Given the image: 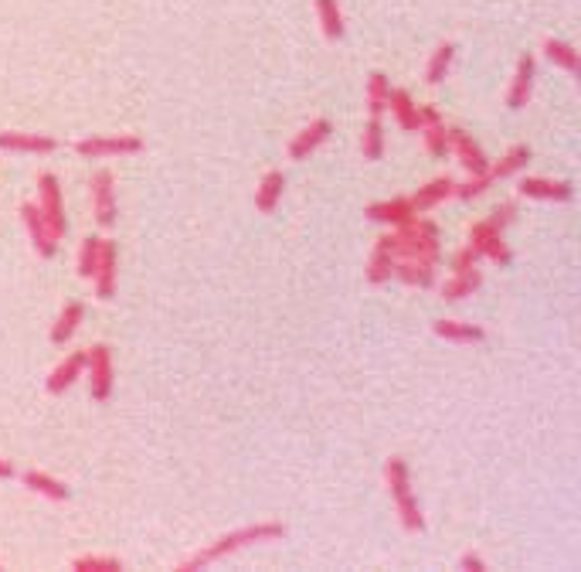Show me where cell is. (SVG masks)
Masks as SVG:
<instances>
[{
    "label": "cell",
    "mask_w": 581,
    "mask_h": 572,
    "mask_svg": "<svg viewBox=\"0 0 581 572\" xmlns=\"http://www.w3.org/2000/svg\"><path fill=\"white\" fill-rule=\"evenodd\" d=\"M286 539V525L282 522H255V525H242L228 531V535H221V539H214L211 545H204L201 552L181 562L177 572H198V569H208L214 562H221V558L235 556V552H242L248 545H262V541H279Z\"/></svg>",
    "instance_id": "6da1fadb"
},
{
    "label": "cell",
    "mask_w": 581,
    "mask_h": 572,
    "mask_svg": "<svg viewBox=\"0 0 581 572\" xmlns=\"http://www.w3.org/2000/svg\"><path fill=\"white\" fill-rule=\"evenodd\" d=\"M374 249L391 252L395 259H428V263H439L442 259V246H439V225L432 218H418L398 225L391 232H384L378 239Z\"/></svg>",
    "instance_id": "7a4b0ae2"
},
{
    "label": "cell",
    "mask_w": 581,
    "mask_h": 572,
    "mask_svg": "<svg viewBox=\"0 0 581 572\" xmlns=\"http://www.w3.org/2000/svg\"><path fill=\"white\" fill-rule=\"evenodd\" d=\"M384 487L391 495V504L398 511V522L405 531H422L425 528V514H422V504L415 497L412 487V470L405 464V457H388L384 460Z\"/></svg>",
    "instance_id": "3957f363"
},
{
    "label": "cell",
    "mask_w": 581,
    "mask_h": 572,
    "mask_svg": "<svg viewBox=\"0 0 581 572\" xmlns=\"http://www.w3.org/2000/svg\"><path fill=\"white\" fill-rule=\"evenodd\" d=\"M85 378H89L92 403H109L116 388V368H112V351L109 344H92L85 351Z\"/></svg>",
    "instance_id": "277c9868"
},
{
    "label": "cell",
    "mask_w": 581,
    "mask_h": 572,
    "mask_svg": "<svg viewBox=\"0 0 581 572\" xmlns=\"http://www.w3.org/2000/svg\"><path fill=\"white\" fill-rule=\"evenodd\" d=\"M89 198H92V215L103 229H112L120 218V202H116V177L109 168H99L89 177Z\"/></svg>",
    "instance_id": "5b68a950"
},
{
    "label": "cell",
    "mask_w": 581,
    "mask_h": 572,
    "mask_svg": "<svg viewBox=\"0 0 581 572\" xmlns=\"http://www.w3.org/2000/svg\"><path fill=\"white\" fill-rule=\"evenodd\" d=\"M143 140L137 133H112V137H82L76 140V154L85 160H99V157H122L139 154Z\"/></svg>",
    "instance_id": "8992f818"
},
{
    "label": "cell",
    "mask_w": 581,
    "mask_h": 572,
    "mask_svg": "<svg viewBox=\"0 0 581 572\" xmlns=\"http://www.w3.org/2000/svg\"><path fill=\"white\" fill-rule=\"evenodd\" d=\"M38 208H41V215H45V222L51 225V232L58 235V239L68 232L65 195H61V181L55 174H41V177H38Z\"/></svg>",
    "instance_id": "52a82bcc"
},
{
    "label": "cell",
    "mask_w": 581,
    "mask_h": 572,
    "mask_svg": "<svg viewBox=\"0 0 581 572\" xmlns=\"http://www.w3.org/2000/svg\"><path fill=\"white\" fill-rule=\"evenodd\" d=\"M21 222H24V229H28V239H31V246H34V252H38L41 259H51V256L58 252V235L51 232V225L45 222L38 202L21 204Z\"/></svg>",
    "instance_id": "ba28073f"
},
{
    "label": "cell",
    "mask_w": 581,
    "mask_h": 572,
    "mask_svg": "<svg viewBox=\"0 0 581 572\" xmlns=\"http://www.w3.org/2000/svg\"><path fill=\"white\" fill-rule=\"evenodd\" d=\"M534 78H537V59L531 51H523L517 59L514 78L506 86V109H523L534 95Z\"/></svg>",
    "instance_id": "9c48e42d"
},
{
    "label": "cell",
    "mask_w": 581,
    "mask_h": 572,
    "mask_svg": "<svg viewBox=\"0 0 581 572\" xmlns=\"http://www.w3.org/2000/svg\"><path fill=\"white\" fill-rule=\"evenodd\" d=\"M517 191L531 202H571L575 198V185L571 181H554V177H537V174H527L520 177Z\"/></svg>",
    "instance_id": "30bf717a"
},
{
    "label": "cell",
    "mask_w": 581,
    "mask_h": 572,
    "mask_svg": "<svg viewBox=\"0 0 581 572\" xmlns=\"http://www.w3.org/2000/svg\"><path fill=\"white\" fill-rule=\"evenodd\" d=\"M449 137H452V154L459 157V164H462V170H466L469 177H483V174H489L487 150H483L469 133H462V130H449Z\"/></svg>",
    "instance_id": "8fae6325"
},
{
    "label": "cell",
    "mask_w": 581,
    "mask_h": 572,
    "mask_svg": "<svg viewBox=\"0 0 581 572\" xmlns=\"http://www.w3.org/2000/svg\"><path fill=\"white\" fill-rule=\"evenodd\" d=\"M116 283H120V246L106 239V242H103L99 269H95V277H92L95 296H99V300H112V296H116Z\"/></svg>",
    "instance_id": "7c38bea8"
},
{
    "label": "cell",
    "mask_w": 581,
    "mask_h": 572,
    "mask_svg": "<svg viewBox=\"0 0 581 572\" xmlns=\"http://www.w3.org/2000/svg\"><path fill=\"white\" fill-rule=\"evenodd\" d=\"M55 147H58V140L48 133H24V130L0 133V150H11V154H51Z\"/></svg>",
    "instance_id": "4fadbf2b"
},
{
    "label": "cell",
    "mask_w": 581,
    "mask_h": 572,
    "mask_svg": "<svg viewBox=\"0 0 581 572\" xmlns=\"http://www.w3.org/2000/svg\"><path fill=\"white\" fill-rule=\"evenodd\" d=\"M334 133V123L330 120H313V123H306L296 137L290 140V157L292 160H309L313 150H320L323 143L330 140Z\"/></svg>",
    "instance_id": "5bb4252c"
},
{
    "label": "cell",
    "mask_w": 581,
    "mask_h": 572,
    "mask_svg": "<svg viewBox=\"0 0 581 572\" xmlns=\"http://www.w3.org/2000/svg\"><path fill=\"white\" fill-rule=\"evenodd\" d=\"M364 215L371 218V222H378V225H391V229H398V225L412 222L418 212H415L412 198H388V202L367 204Z\"/></svg>",
    "instance_id": "9a60e30c"
},
{
    "label": "cell",
    "mask_w": 581,
    "mask_h": 572,
    "mask_svg": "<svg viewBox=\"0 0 581 572\" xmlns=\"http://www.w3.org/2000/svg\"><path fill=\"white\" fill-rule=\"evenodd\" d=\"M82 375H85V351H76V355H68L65 361H58V365L51 368L45 388L51 392V395H65V392L76 386Z\"/></svg>",
    "instance_id": "2e32d148"
},
{
    "label": "cell",
    "mask_w": 581,
    "mask_h": 572,
    "mask_svg": "<svg viewBox=\"0 0 581 572\" xmlns=\"http://www.w3.org/2000/svg\"><path fill=\"white\" fill-rule=\"evenodd\" d=\"M541 51H544V59H548L554 68H561V72H568V76H575V78L581 76V55L571 41H565V38H544Z\"/></svg>",
    "instance_id": "e0dca14e"
},
{
    "label": "cell",
    "mask_w": 581,
    "mask_h": 572,
    "mask_svg": "<svg viewBox=\"0 0 581 572\" xmlns=\"http://www.w3.org/2000/svg\"><path fill=\"white\" fill-rule=\"evenodd\" d=\"M388 109H391V120H395L405 133H422V120H418V106L408 89H391L388 93Z\"/></svg>",
    "instance_id": "ac0fdd59"
},
{
    "label": "cell",
    "mask_w": 581,
    "mask_h": 572,
    "mask_svg": "<svg viewBox=\"0 0 581 572\" xmlns=\"http://www.w3.org/2000/svg\"><path fill=\"white\" fill-rule=\"evenodd\" d=\"M282 191H286V174L282 170H265L259 187H255V208H259L262 215L275 212L279 202H282Z\"/></svg>",
    "instance_id": "d6986e66"
},
{
    "label": "cell",
    "mask_w": 581,
    "mask_h": 572,
    "mask_svg": "<svg viewBox=\"0 0 581 572\" xmlns=\"http://www.w3.org/2000/svg\"><path fill=\"white\" fill-rule=\"evenodd\" d=\"M85 321V304L82 300H72V304H65L61 313L55 317V324H51V344H68V340L76 338L78 324Z\"/></svg>",
    "instance_id": "ffe728a7"
},
{
    "label": "cell",
    "mask_w": 581,
    "mask_h": 572,
    "mask_svg": "<svg viewBox=\"0 0 581 572\" xmlns=\"http://www.w3.org/2000/svg\"><path fill=\"white\" fill-rule=\"evenodd\" d=\"M452 191H456V181L445 174V177H435V181H428V185H422L415 195H408L415 204V212L422 215V212H428V208H435V204H442L445 198H452Z\"/></svg>",
    "instance_id": "44dd1931"
},
{
    "label": "cell",
    "mask_w": 581,
    "mask_h": 572,
    "mask_svg": "<svg viewBox=\"0 0 581 572\" xmlns=\"http://www.w3.org/2000/svg\"><path fill=\"white\" fill-rule=\"evenodd\" d=\"M21 484H24L28 491H34V495L48 497V501H68V497H72V491L65 487V480L51 477L45 470H24V474H21Z\"/></svg>",
    "instance_id": "7402d4cb"
},
{
    "label": "cell",
    "mask_w": 581,
    "mask_h": 572,
    "mask_svg": "<svg viewBox=\"0 0 581 572\" xmlns=\"http://www.w3.org/2000/svg\"><path fill=\"white\" fill-rule=\"evenodd\" d=\"M313 7H317V21H320L323 28V38L326 41H340L347 34V17L340 11V0H313Z\"/></svg>",
    "instance_id": "603a6c76"
},
{
    "label": "cell",
    "mask_w": 581,
    "mask_h": 572,
    "mask_svg": "<svg viewBox=\"0 0 581 572\" xmlns=\"http://www.w3.org/2000/svg\"><path fill=\"white\" fill-rule=\"evenodd\" d=\"M534 160V150L527 147V143H514L510 150H506L496 164H489V177L493 181H504V177H514V174H520V170L527 168Z\"/></svg>",
    "instance_id": "cb8c5ba5"
},
{
    "label": "cell",
    "mask_w": 581,
    "mask_h": 572,
    "mask_svg": "<svg viewBox=\"0 0 581 572\" xmlns=\"http://www.w3.org/2000/svg\"><path fill=\"white\" fill-rule=\"evenodd\" d=\"M432 334L449 340V344H479V340L487 338V331L479 324H462V321H435Z\"/></svg>",
    "instance_id": "d4e9b609"
},
{
    "label": "cell",
    "mask_w": 581,
    "mask_h": 572,
    "mask_svg": "<svg viewBox=\"0 0 581 572\" xmlns=\"http://www.w3.org/2000/svg\"><path fill=\"white\" fill-rule=\"evenodd\" d=\"M435 266L439 263H428V259H398L395 263V277L408 286H418V290H428L435 283Z\"/></svg>",
    "instance_id": "484cf974"
},
{
    "label": "cell",
    "mask_w": 581,
    "mask_h": 572,
    "mask_svg": "<svg viewBox=\"0 0 581 572\" xmlns=\"http://www.w3.org/2000/svg\"><path fill=\"white\" fill-rule=\"evenodd\" d=\"M483 286V273L479 269H466V273H452V279H445L442 286V300H449V304H459L462 296H473L476 290Z\"/></svg>",
    "instance_id": "4316f807"
},
{
    "label": "cell",
    "mask_w": 581,
    "mask_h": 572,
    "mask_svg": "<svg viewBox=\"0 0 581 572\" xmlns=\"http://www.w3.org/2000/svg\"><path fill=\"white\" fill-rule=\"evenodd\" d=\"M452 62H456V45H452V41H442V45L428 55V65H425V82H428V86H439V82H445V76L452 72Z\"/></svg>",
    "instance_id": "83f0119b"
},
{
    "label": "cell",
    "mask_w": 581,
    "mask_h": 572,
    "mask_svg": "<svg viewBox=\"0 0 581 572\" xmlns=\"http://www.w3.org/2000/svg\"><path fill=\"white\" fill-rule=\"evenodd\" d=\"M388 93H391V78L384 72H371L367 76V116L388 113Z\"/></svg>",
    "instance_id": "f1b7e54d"
},
{
    "label": "cell",
    "mask_w": 581,
    "mask_h": 572,
    "mask_svg": "<svg viewBox=\"0 0 581 572\" xmlns=\"http://www.w3.org/2000/svg\"><path fill=\"white\" fill-rule=\"evenodd\" d=\"M361 154H364V160H381L384 157V120L381 116H367L364 133H361Z\"/></svg>",
    "instance_id": "f546056e"
},
{
    "label": "cell",
    "mask_w": 581,
    "mask_h": 572,
    "mask_svg": "<svg viewBox=\"0 0 581 572\" xmlns=\"http://www.w3.org/2000/svg\"><path fill=\"white\" fill-rule=\"evenodd\" d=\"M395 256L391 252H384V249H374L371 252V259H367V269H364V279L371 283V286H381V283H388V279L395 277Z\"/></svg>",
    "instance_id": "4dcf8cb0"
},
{
    "label": "cell",
    "mask_w": 581,
    "mask_h": 572,
    "mask_svg": "<svg viewBox=\"0 0 581 572\" xmlns=\"http://www.w3.org/2000/svg\"><path fill=\"white\" fill-rule=\"evenodd\" d=\"M103 242L106 239H99V235H89V239H82V249H78V277L82 279H92L95 277V269H99V259H103Z\"/></svg>",
    "instance_id": "1f68e13d"
},
{
    "label": "cell",
    "mask_w": 581,
    "mask_h": 572,
    "mask_svg": "<svg viewBox=\"0 0 581 572\" xmlns=\"http://www.w3.org/2000/svg\"><path fill=\"white\" fill-rule=\"evenodd\" d=\"M469 246L479 249V256H487L489 263H496V266H510V263H514V252L506 249L504 232L487 235V239H479V242H469Z\"/></svg>",
    "instance_id": "d6a6232c"
},
{
    "label": "cell",
    "mask_w": 581,
    "mask_h": 572,
    "mask_svg": "<svg viewBox=\"0 0 581 572\" xmlns=\"http://www.w3.org/2000/svg\"><path fill=\"white\" fill-rule=\"evenodd\" d=\"M422 133H425V150L435 157V160H445V157L452 154V137H449L445 123L422 126Z\"/></svg>",
    "instance_id": "836d02e7"
},
{
    "label": "cell",
    "mask_w": 581,
    "mask_h": 572,
    "mask_svg": "<svg viewBox=\"0 0 581 572\" xmlns=\"http://www.w3.org/2000/svg\"><path fill=\"white\" fill-rule=\"evenodd\" d=\"M72 572H122L116 556H78L72 558Z\"/></svg>",
    "instance_id": "e575fe53"
},
{
    "label": "cell",
    "mask_w": 581,
    "mask_h": 572,
    "mask_svg": "<svg viewBox=\"0 0 581 572\" xmlns=\"http://www.w3.org/2000/svg\"><path fill=\"white\" fill-rule=\"evenodd\" d=\"M489 185H493V177H489V174H483V177H469L466 185H456V191H452V195H456V198H462V202H473V198H479Z\"/></svg>",
    "instance_id": "d590c367"
},
{
    "label": "cell",
    "mask_w": 581,
    "mask_h": 572,
    "mask_svg": "<svg viewBox=\"0 0 581 572\" xmlns=\"http://www.w3.org/2000/svg\"><path fill=\"white\" fill-rule=\"evenodd\" d=\"M479 259H483V256H479V249L466 242V246H462V249L456 252V256H452V263H449V269H452V273H466V269H473V266L479 263Z\"/></svg>",
    "instance_id": "8d00e7d4"
},
{
    "label": "cell",
    "mask_w": 581,
    "mask_h": 572,
    "mask_svg": "<svg viewBox=\"0 0 581 572\" xmlns=\"http://www.w3.org/2000/svg\"><path fill=\"white\" fill-rule=\"evenodd\" d=\"M514 215H517V204L514 202H504V204H496V208H493V212H489V222H493V225H496V229H506V225H510V222H514Z\"/></svg>",
    "instance_id": "74e56055"
},
{
    "label": "cell",
    "mask_w": 581,
    "mask_h": 572,
    "mask_svg": "<svg viewBox=\"0 0 581 572\" xmlns=\"http://www.w3.org/2000/svg\"><path fill=\"white\" fill-rule=\"evenodd\" d=\"M459 569L462 572H487V558L479 552H462L459 556Z\"/></svg>",
    "instance_id": "f35d334b"
},
{
    "label": "cell",
    "mask_w": 581,
    "mask_h": 572,
    "mask_svg": "<svg viewBox=\"0 0 581 572\" xmlns=\"http://www.w3.org/2000/svg\"><path fill=\"white\" fill-rule=\"evenodd\" d=\"M418 120H422V126L442 123V113H439L435 106H418Z\"/></svg>",
    "instance_id": "ab89813d"
},
{
    "label": "cell",
    "mask_w": 581,
    "mask_h": 572,
    "mask_svg": "<svg viewBox=\"0 0 581 572\" xmlns=\"http://www.w3.org/2000/svg\"><path fill=\"white\" fill-rule=\"evenodd\" d=\"M17 470H14V464H11V460H4V457H0V480H11L14 477Z\"/></svg>",
    "instance_id": "60d3db41"
}]
</instances>
